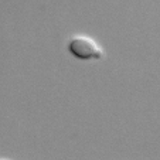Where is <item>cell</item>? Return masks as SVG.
<instances>
[{
  "label": "cell",
  "mask_w": 160,
  "mask_h": 160,
  "mask_svg": "<svg viewBox=\"0 0 160 160\" xmlns=\"http://www.w3.org/2000/svg\"><path fill=\"white\" fill-rule=\"evenodd\" d=\"M70 51L75 57L81 60H88V58H98L101 57V52L98 51L95 42H92L88 38H75L70 44Z\"/></svg>",
  "instance_id": "obj_1"
}]
</instances>
